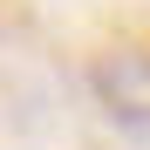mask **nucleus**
<instances>
[{
    "instance_id": "nucleus-1",
    "label": "nucleus",
    "mask_w": 150,
    "mask_h": 150,
    "mask_svg": "<svg viewBox=\"0 0 150 150\" xmlns=\"http://www.w3.org/2000/svg\"><path fill=\"white\" fill-rule=\"evenodd\" d=\"M96 96L123 123H150V41H116L96 55Z\"/></svg>"
}]
</instances>
